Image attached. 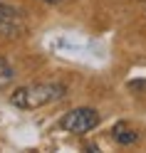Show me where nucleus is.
Returning a JSON list of instances; mask_svg holds the SVG:
<instances>
[{
	"mask_svg": "<svg viewBox=\"0 0 146 153\" xmlns=\"http://www.w3.org/2000/svg\"><path fill=\"white\" fill-rule=\"evenodd\" d=\"M64 94H67L64 84H60V82H40V84L17 87L10 94V104L17 106V109L32 111V109H40V106H47V104L60 101Z\"/></svg>",
	"mask_w": 146,
	"mask_h": 153,
	"instance_id": "nucleus-1",
	"label": "nucleus"
},
{
	"mask_svg": "<svg viewBox=\"0 0 146 153\" xmlns=\"http://www.w3.org/2000/svg\"><path fill=\"white\" fill-rule=\"evenodd\" d=\"M99 111L92 109V106H79V109H72V111H67L64 116L60 119V126L62 131L67 133H74V136H82V133H89L94 131L97 126H99Z\"/></svg>",
	"mask_w": 146,
	"mask_h": 153,
	"instance_id": "nucleus-2",
	"label": "nucleus"
},
{
	"mask_svg": "<svg viewBox=\"0 0 146 153\" xmlns=\"http://www.w3.org/2000/svg\"><path fill=\"white\" fill-rule=\"evenodd\" d=\"M25 32V20L20 10L0 3V35L3 37H20Z\"/></svg>",
	"mask_w": 146,
	"mask_h": 153,
	"instance_id": "nucleus-3",
	"label": "nucleus"
},
{
	"mask_svg": "<svg viewBox=\"0 0 146 153\" xmlns=\"http://www.w3.org/2000/svg\"><path fill=\"white\" fill-rule=\"evenodd\" d=\"M112 138L119 143V146H131V143L139 141V131H134L131 126H126V123H116L112 128Z\"/></svg>",
	"mask_w": 146,
	"mask_h": 153,
	"instance_id": "nucleus-4",
	"label": "nucleus"
},
{
	"mask_svg": "<svg viewBox=\"0 0 146 153\" xmlns=\"http://www.w3.org/2000/svg\"><path fill=\"white\" fill-rule=\"evenodd\" d=\"M13 79H15V69H13V67L3 59V57H0V89L7 87V84H10Z\"/></svg>",
	"mask_w": 146,
	"mask_h": 153,
	"instance_id": "nucleus-5",
	"label": "nucleus"
},
{
	"mask_svg": "<svg viewBox=\"0 0 146 153\" xmlns=\"http://www.w3.org/2000/svg\"><path fill=\"white\" fill-rule=\"evenodd\" d=\"M42 3H50V5H55V3H62V0H42Z\"/></svg>",
	"mask_w": 146,
	"mask_h": 153,
	"instance_id": "nucleus-6",
	"label": "nucleus"
}]
</instances>
